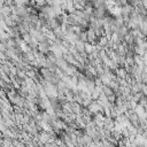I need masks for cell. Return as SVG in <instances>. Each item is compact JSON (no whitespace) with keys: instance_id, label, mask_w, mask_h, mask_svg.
<instances>
[{"instance_id":"cell-1","label":"cell","mask_w":147,"mask_h":147,"mask_svg":"<svg viewBox=\"0 0 147 147\" xmlns=\"http://www.w3.org/2000/svg\"><path fill=\"white\" fill-rule=\"evenodd\" d=\"M90 1H92V2H93V1H95V0H90Z\"/></svg>"}]
</instances>
